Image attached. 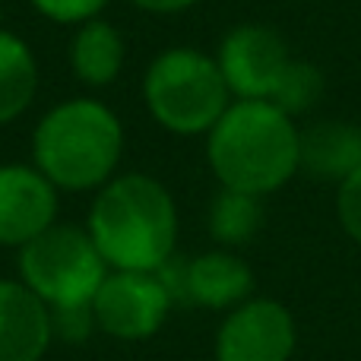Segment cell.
Masks as SVG:
<instances>
[{
    "label": "cell",
    "mask_w": 361,
    "mask_h": 361,
    "mask_svg": "<svg viewBox=\"0 0 361 361\" xmlns=\"http://www.w3.org/2000/svg\"><path fill=\"white\" fill-rule=\"evenodd\" d=\"M206 137L209 169L228 190L267 197L298 171V127L273 102H231Z\"/></svg>",
    "instance_id": "cell-1"
},
{
    "label": "cell",
    "mask_w": 361,
    "mask_h": 361,
    "mask_svg": "<svg viewBox=\"0 0 361 361\" xmlns=\"http://www.w3.org/2000/svg\"><path fill=\"white\" fill-rule=\"evenodd\" d=\"M89 238L102 260L124 273H156L175 254L178 209L165 184L149 175H121L99 190Z\"/></svg>",
    "instance_id": "cell-2"
},
{
    "label": "cell",
    "mask_w": 361,
    "mask_h": 361,
    "mask_svg": "<svg viewBox=\"0 0 361 361\" xmlns=\"http://www.w3.org/2000/svg\"><path fill=\"white\" fill-rule=\"evenodd\" d=\"M124 152L118 114L95 99H70L51 108L32 133L35 169L63 190H92L111 180Z\"/></svg>",
    "instance_id": "cell-3"
},
{
    "label": "cell",
    "mask_w": 361,
    "mask_h": 361,
    "mask_svg": "<svg viewBox=\"0 0 361 361\" xmlns=\"http://www.w3.org/2000/svg\"><path fill=\"white\" fill-rule=\"evenodd\" d=\"M143 99L159 127L178 137L209 133L231 105L216 57L197 48H169L143 76Z\"/></svg>",
    "instance_id": "cell-4"
},
{
    "label": "cell",
    "mask_w": 361,
    "mask_h": 361,
    "mask_svg": "<svg viewBox=\"0 0 361 361\" xmlns=\"http://www.w3.org/2000/svg\"><path fill=\"white\" fill-rule=\"evenodd\" d=\"M108 263L102 260L89 231L73 225H51L19 254L23 286L32 288L51 307L92 305L99 286L108 276Z\"/></svg>",
    "instance_id": "cell-5"
},
{
    "label": "cell",
    "mask_w": 361,
    "mask_h": 361,
    "mask_svg": "<svg viewBox=\"0 0 361 361\" xmlns=\"http://www.w3.org/2000/svg\"><path fill=\"white\" fill-rule=\"evenodd\" d=\"M216 63L225 76V86L235 99L269 102L279 76L292 63L286 38L260 23L235 25L219 44Z\"/></svg>",
    "instance_id": "cell-6"
},
{
    "label": "cell",
    "mask_w": 361,
    "mask_h": 361,
    "mask_svg": "<svg viewBox=\"0 0 361 361\" xmlns=\"http://www.w3.org/2000/svg\"><path fill=\"white\" fill-rule=\"evenodd\" d=\"M171 307V295L156 273H118L105 276L92 298V314L105 333L118 339H146L162 326Z\"/></svg>",
    "instance_id": "cell-7"
},
{
    "label": "cell",
    "mask_w": 361,
    "mask_h": 361,
    "mask_svg": "<svg viewBox=\"0 0 361 361\" xmlns=\"http://www.w3.org/2000/svg\"><path fill=\"white\" fill-rule=\"evenodd\" d=\"M295 349L292 314L279 301H247L219 330V361H288Z\"/></svg>",
    "instance_id": "cell-8"
},
{
    "label": "cell",
    "mask_w": 361,
    "mask_h": 361,
    "mask_svg": "<svg viewBox=\"0 0 361 361\" xmlns=\"http://www.w3.org/2000/svg\"><path fill=\"white\" fill-rule=\"evenodd\" d=\"M57 216V187L32 165H0V244L23 247Z\"/></svg>",
    "instance_id": "cell-9"
},
{
    "label": "cell",
    "mask_w": 361,
    "mask_h": 361,
    "mask_svg": "<svg viewBox=\"0 0 361 361\" xmlns=\"http://www.w3.org/2000/svg\"><path fill=\"white\" fill-rule=\"evenodd\" d=\"M48 343V305L23 282L0 279V361H42Z\"/></svg>",
    "instance_id": "cell-10"
},
{
    "label": "cell",
    "mask_w": 361,
    "mask_h": 361,
    "mask_svg": "<svg viewBox=\"0 0 361 361\" xmlns=\"http://www.w3.org/2000/svg\"><path fill=\"white\" fill-rule=\"evenodd\" d=\"M361 169V127L349 121H317L298 130V171L343 184Z\"/></svg>",
    "instance_id": "cell-11"
},
{
    "label": "cell",
    "mask_w": 361,
    "mask_h": 361,
    "mask_svg": "<svg viewBox=\"0 0 361 361\" xmlns=\"http://www.w3.org/2000/svg\"><path fill=\"white\" fill-rule=\"evenodd\" d=\"M254 276L247 263L225 250H209L187 263V301L203 307H228L247 298Z\"/></svg>",
    "instance_id": "cell-12"
},
{
    "label": "cell",
    "mask_w": 361,
    "mask_h": 361,
    "mask_svg": "<svg viewBox=\"0 0 361 361\" xmlns=\"http://www.w3.org/2000/svg\"><path fill=\"white\" fill-rule=\"evenodd\" d=\"M127 57L124 35L105 19H89L70 42V67L86 86H111Z\"/></svg>",
    "instance_id": "cell-13"
},
{
    "label": "cell",
    "mask_w": 361,
    "mask_h": 361,
    "mask_svg": "<svg viewBox=\"0 0 361 361\" xmlns=\"http://www.w3.org/2000/svg\"><path fill=\"white\" fill-rule=\"evenodd\" d=\"M38 89V63L19 35L0 29V124L16 121Z\"/></svg>",
    "instance_id": "cell-14"
},
{
    "label": "cell",
    "mask_w": 361,
    "mask_h": 361,
    "mask_svg": "<svg viewBox=\"0 0 361 361\" xmlns=\"http://www.w3.org/2000/svg\"><path fill=\"white\" fill-rule=\"evenodd\" d=\"M263 225V206L260 197H250L241 190L222 187L219 197L209 206V231L222 244H244L260 231Z\"/></svg>",
    "instance_id": "cell-15"
},
{
    "label": "cell",
    "mask_w": 361,
    "mask_h": 361,
    "mask_svg": "<svg viewBox=\"0 0 361 361\" xmlns=\"http://www.w3.org/2000/svg\"><path fill=\"white\" fill-rule=\"evenodd\" d=\"M320 95H324V73H320L314 63L295 61L292 57V63H288L286 73L276 82L269 102H273L276 108H282L288 118H295V114L311 111L320 102Z\"/></svg>",
    "instance_id": "cell-16"
},
{
    "label": "cell",
    "mask_w": 361,
    "mask_h": 361,
    "mask_svg": "<svg viewBox=\"0 0 361 361\" xmlns=\"http://www.w3.org/2000/svg\"><path fill=\"white\" fill-rule=\"evenodd\" d=\"M44 19L51 23H89V19H99V13L105 10L108 0H29Z\"/></svg>",
    "instance_id": "cell-17"
},
{
    "label": "cell",
    "mask_w": 361,
    "mask_h": 361,
    "mask_svg": "<svg viewBox=\"0 0 361 361\" xmlns=\"http://www.w3.org/2000/svg\"><path fill=\"white\" fill-rule=\"evenodd\" d=\"M336 212H339V222H343L345 235L355 244H361V169L352 171V175L339 184Z\"/></svg>",
    "instance_id": "cell-18"
},
{
    "label": "cell",
    "mask_w": 361,
    "mask_h": 361,
    "mask_svg": "<svg viewBox=\"0 0 361 361\" xmlns=\"http://www.w3.org/2000/svg\"><path fill=\"white\" fill-rule=\"evenodd\" d=\"M130 4L146 13H180L187 6H193L197 0H130Z\"/></svg>",
    "instance_id": "cell-19"
}]
</instances>
